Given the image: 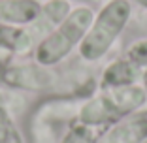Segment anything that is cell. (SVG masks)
Segmentation results:
<instances>
[{
  "mask_svg": "<svg viewBox=\"0 0 147 143\" xmlns=\"http://www.w3.org/2000/svg\"><path fill=\"white\" fill-rule=\"evenodd\" d=\"M145 102L147 94L142 87L136 85L109 87L83 105L78 121L94 128L108 130L117 122H121L123 119L138 113V109Z\"/></svg>",
  "mask_w": 147,
  "mask_h": 143,
  "instance_id": "cell-1",
  "label": "cell"
},
{
  "mask_svg": "<svg viewBox=\"0 0 147 143\" xmlns=\"http://www.w3.org/2000/svg\"><path fill=\"white\" fill-rule=\"evenodd\" d=\"M94 13L91 8H76L64 17L61 25H57L45 38L40 40L34 49V58L40 66H53L79 47L81 40L85 38L89 26H91Z\"/></svg>",
  "mask_w": 147,
  "mask_h": 143,
  "instance_id": "cell-2",
  "label": "cell"
},
{
  "mask_svg": "<svg viewBox=\"0 0 147 143\" xmlns=\"http://www.w3.org/2000/svg\"><path fill=\"white\" fill-rule=\"evenodd\" d=\"M130 13L132 6L128 0H109L92 19L85 38L79 44V55L89 62L100 60L125 30Z\"/></svg>",
  "mask_w": 147,
  "mask_h": 143,
  "instance_id": "cell-3",
  "label": "cell"
},
{
  "mask_svg": "<svg viewBox=\"0 0 147 143\" xmlns=\"http://www.w3.org/2000/svg\"><path fill=\"white\" fill-rule=\"evenodd\" d=\"M42 13L38 0H0V21L9 25L25 26L36 23Z\"/></svg>",
  "mask_w": 147,
  "mask_h": 143,
  "instance_id": "cell-4",
  "label": "cell"
},
{
  "mask_svg": "<svg viewBox=\"0 0 147 143\" xmlns=\"http://www.w3.org/2000/svg\"><path fill=\"white\" fill-rule=\"evenodd\" d=\"M43 68L47 66H15V68H4L0 77L4 79L8 85L21 89H43L47 87L51 81V75Z\"/></svg>",
  "mask_w": 147,
  "mask_h": 143,
  "instance_id": "cell-5",
  "label": "cell"
},
{
  "mask_svg": "<svg viewBox=\"0 0 147 143\" xmlns=\"http://www.w3.org/2000/svg\"><path fill=\"white\" fill-rule=\"evenodd\" d=\"M32 45V34L26 28L0 21V51L25 53Z\"/></svg>",
  "mask_w": 147,
  "mask_h": 143,
  "instance_id": "cell-6",
  "label": "cell"
},
{
  "mask_svg": "<svg viewBox=\"0 0 147 143\" xmlns=\"http://www.w3.org/2000/svg\"><path fill=\"white\" fill-rule=\"evenodd\" d=\"M136 74H138V66L134 62H130L128 58L123 60H115L113 64H109L104 72L102 77V87H126V85H134Z\"/></svg>",
  "mask_w": 147,
  "mask_h": 143,
  "instance_id": "cell-7",
  "label": "cell"
},
{
  "mask_svg": "<svg viewBox=\"0 0 147 143\" xmlns=\"http://www.w3.org/2000/svg\"><path fill=\"white\" fill-rule=\"evenodd\" d=\"M102 132H106V130L94 128V126H89V124H83V122L78 121L70 128L68 134L64 136L62 143H96Z\"/></svg>",
  "mask_w": 147,
  "mask_h": 143,
  "instance_id": "cell-8",
  "label": "cell"
},
{
  "mask_svg": "<svg viewBox=\"0 0 147 143\" xmlns=\"http://www.w3.org/2000/svg\"><path fill=\"white\" fill-rule=\"evenodd\" d=\"M0 143H23L21 134L2 100H0Z\"/></svg>",
  "mask_w": 147,
  "mask_h": 143,
  "instance_id": "cell-9",
  "label": "cell"
},
{
  "mask_svg": "<svg viewBox=\"0 0 147 143\" xmlns=\"http://www.w3.org/2000/svg\"><path fill=\"white\" fill-rule=\"evenodd\" d=\"M126 58L130 62H134L136 66H147V40H142L138 44H134L126 53Z\"/></svg>",
  "mask_w": 147,
  "mask_h": 143,
  "instance_id": "cell-10",
  "label": "cell"
},
{
  "mask_svg": "<svg viewBox=\"0 0 147 143\" xmlns=\"http://www.w3.org/2000/svg\"><path fill=\"white\" fill-rule=\"evenodd\" d=\"M134 2H138L140 6H143V8H147V0H134Z\"/></svg>",
  "mask_w": 147,
  "mask_h": 143,
  "instance_id": "cell-11",
  "label": "cell"
},
{
  "mask_svg": "<svg viewBox=\"0 0 147 143\" xmlns=\"http://www.w3.org/2000/svg\"><path fill=\"white\" fill-rule=\"evenodd\" d=\"M91 2H94V0H91Z\"/></svg>",
  "mask_w": 147,
  "mask_h": 143,
  "instance_id": "cell-12",
  "label": "cell"
}]
</instances>
